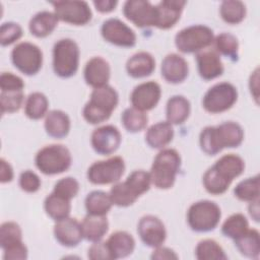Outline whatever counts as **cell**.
<instances>
[{"instance_id": "2e32d148", "label": "cell", "mask_w": 260, "mask_h": 260, "mask_svg": "<svg viewBox=\"0 0 260 260\" xmlns=\"http://www.w3.org/2000/svg\"><path fill=\"white\" fill-rule=\"evenodd\" d=\"M54 237L64 247H76L83 239L81 222L69 216L56 221L54 225Z\"/></svg>"}, {"instance_id": "e0dca14e", "label": "cell", "mask_w": 260, "mask_h": 260, "mask_svg": "<svg viewBox=\"0 0 260 260\" xmlns=\"http://www.w3.org/2000/svg\"><path fill=\"white\" fill-rule=\"evenodd\" d=\"M160 72L162 78L173 84L183 82L189 73L187 61L176 53L168 54L161 61Z\"/></svg>"}, {"instance_id": "1f68e13d", "label": "cell", "mask_w": 260, "mask_h": 260, "mask_svg": "<svg viewBox=\"0 0 260 260\" xmlns=\"http://www.w3.org/2000/svg\"><path fill=\"white\" fill-rule=\"evenodd\" d=\"M84 205L88 214L107 215L113 203L108 193L101 190H94L87 194L84 200Z\"/></svg>"}, {"instance_id": "d6986e66", "label": "cell", "mask_w": 260, "mask_h": 260, "mask_svg": "<svg viewBox=\"0 0 260 260\" xmlns=\"http://www.w3.org/2000/svg\"><path fill=\"white\" fill-rule=\"evenodd\" d=\"M185 4L183 0H162L156 4L155 26L160 29L173 27L180 19Z\"/></svg>"}, {"instance_id": "ac0fdd59", "label": "cell", "mask_w": 260, "mask_h": 260, "mask_svg": "<svg viewBox=\"0 0 260 260\" xmlns=\"http://www.w3.org/2000/svg\"><path fill=\"white\" fill-rule=\"evenodd\" d=\"M198 73L204 80H212L223 73V64L215 50H202L196 54Z\"/></svg>"}, {"instance_id": "816d5d0a", "label": "cell", "mask_w": 260, "mask_h": 260, "mask_svg": "<svg viewBox=\"0 0 260 260\" xmlns=\"http://www.w3.org/2000/svg\"><path fill=\"white\" fill-rule=\"evenodd\" d=\"M151 259H156V260H162V259H178L179 256L175 253L174 250L168 248V247H162L158 246L154 248L151 256Z\"/></svg>"}, {"instance_id": "7c38bea8", "label": "cell", "mask_w": 260, "mask_h": 260, "mask_svg": "<svg viewBox=\"0 0 260 260\" xmlns=\"http://www.w3.org/2000/svg\"><path fill=\"white\" fill-rule=\"evenodd\" d=\"M124 16L138 27L155 26L156 7L145 0H128L123 6Z\"/></svg>"}, {"instance_id": "b9f144b4", "label": "cell", "mask_w": 260, "mask_h": 260, "mask_svg": "<svg viewBox=\"0 0 260 260\" xmlns=\"http://www.w3.org/2000/svg\"><path fill=\"white\" fill-rule=\"evenodd\" d=\"M124 182L137 197L147 192L151 185L149 173L143 170L133 171Z\"/></svg>"}, {"instance_id": "83f0119b", "label": "cell", "mask_w": 260, "mask_h": 260, "mask_svg": "<svg viewBox=\"0 0 260 260\" xmlns=\"http://www.w3.org/2000/svg\"><path fill=\"white\" fill-rule=\"evenodd\" d=\"M191 112L190 102L183 95H173L169 99L166 108L167 121L172 125L183 124Z\"/></svg>"}, {"instance_id": "ba28073f", "label": "cell", "mask_w": 260, "mask_h": 260, "mask_svg": "<svg viewBox=\"0 0 260 260\" xmlns=\"http://www.w3.org/2000/svg\"><path fill=\"white\" fill-rule=\"evenodd\" d=\"M11 61L15 68L25 75L37 74L43 65L42 50L29 42L17 44L11 51Z\"/></svg>"}, {"instance_id": "836d02e7", "label": "cell", "mask_w": 260, "mask_h": 260, "mask_svg": "<svg viewBox=\"0 0 260 260\" xmlns=\"http://www.w3.org/2000/svg\"><path fill=\"white\" fill-rule=\"evenodd\" d=\"M222 20L229 24H238L246 16V5L239 0L222 1L219 7Z\"/></svg>"}, {"instance_id": "8992f818", "label": "cell", "mask_w": 260, "mask_h": 260, "mask_svg": "<svg viewBox=\"0 0 260 260\" xmlns=\"http://www.w3.org/2000/svg\"><path fill=\"white\" fill-rule=\"evenodd\" d=\"M214 41L213 30L203 24H194L181 29L175 37L177 49L185 54L198 53Z\"/></svg>"}, {"instance_id": "8d00e7d4", "label": "cell", "mask_w": 260, "mask_h": 260, "mask_svg": "<svg viewBox=\"0 0 260 260\" xmlns=\"http://www.w3.org/2000/svg\"><path fill=\"white\" fill-rule=\"evenodd\" d=\"M195 257L198 260H225V255L221 246L211 239L200 241L195 248Z\"/></svg>"}, {"instance_id": "4fadbf2b", "label": "cell", "mask_w": 260, "mask_h": 260, "mask_svg": "<svg viewBox=\"0 0 260 260\" xmlns=\"http://www.w3.org/2000/svg\"><path fill=\"white\" fill-rule=\"evenodd\" d=\"M121 140L119 129L113 125H104L94 129L90 137L92 148L102 155L114 153L119 148Z\"/></svg>"}, {"instance_id": "f35d334b", "label": "cell", "mask_w": 260, "mask_h": 260, "mask_svg": "<svg viewBox=\"0 0 260 260\" xmlns=\"http://www.w3.org/2000/svg\"><path fill=\"white\" fill-rule=\"evenodd\" d=\"M235 197L241 201L251 202L259 199L260 187H259V176L256 175L251 178H247L241 181L234 189Z\"/></svg>"}, {"instance_id": "603a6c76", "label": "cell", "mask_w": 260, "mask_h": 260, "mask_svg": "<svg viewBox=\"0 0 260 260\" xmlns=\"http://www.w3.org/2000/svg\"><path fill=\"white\" fill-rule=\"evenodd\" d=\"M70 125L68 115L61 110H52L48 112L44 124L47 134L56 139L66 137L70 131Z\"/></svg>"}, {"instance_id": "4316f807", "label": "cell", "mask_w": 260, "mask_h": 260, "mask_svg": "<svg viewBox=\"0 0 260 260\" xmlns=\"http://www.w3.org/2000/svg\"><path fill=\"white\" fill-rule=\"evenodd\" d=\"M174 138V129L168 121L151 125L145 133V141L151 148H164Z\"/></svg>"}, {"instance_id": "8fae6325", "label": "cell", "mask_w": 260, "mask_h": 260, "mask_svg": "<svg viewBox=\"0 0 260 260\" xmlns=\"http://www.w3.org/2000/svg\"><path fill=\"white\" fill-rule=\"evenodd\" d=\"M101 34L105 41L115 46L130 48L136 44L135 32L118 18L105 20L101 27Z\"/></svg>"}, {"instance_id": "5b68a950", "label": "cell", "mask_w": 260, "mask_h": 260, "mask_svg": "<svg viewBox=\"0 0 260 260\" xmlns=\"http://www.w3.org/2000/svg\"><path fill=\"white\" fill-rule=\"evenodd\" d=\"M221 217L219 206L210 200H200L193 203L187 211V221L191 230L206 233L214 230Z\"/></svg>"}, {"instance_id": "7dc6e473", "label": "cell", "mask_w": 260, "mask_h": 260, "mask_svg": "<svg viewBox=\"0 0 260 260\" xmlns=\"http://www.w3.org/2000/svg\"><path fill=\"white\" fill-rule=\"evenodd\" d=\"M18 184L22 191L26 193H35L41 188L42 182L40 177L35 172L26 170L20 174Z\"/></svg>"}, {"instance_id": "484cf974", "label": "cell", "mask_w": 260, "mask_h": 260, "mask_svg": "<svg viewBox=\"0 0 260 260\" xmlns=\"http://www.w3.org/2000/svg\"><path fill=\"white\" fill-rule=\"evenodd\" d=\"M83 238L89 242H99L108 233L109 221L106 215L88 214L81 221Z\"/></svg>"}, {"instance_id": "f1b7e54d", "label": "cell", "mask_w": 260, "mask_h": 260, "mask_svg": "<svg viewBox=\"0 0 260 260\" xmlns=\"http://www.w3.org/2000/svg\"><path fill=\"white\" fill-rule=\"evenodd\" d=\"M222 177L233 182V180L244 172L245 162L243 158L237 154L229 153L222 155L212 166Z\"/></svg>"}, {"instance_id": "277c9868", "label": "cell", "mask_w": 260, "mask_h": 260, "mask_svg": "<svg viewBox=\"0 0 260 260\" xmlns=\"http://www.w3.org/2000/svg\"><path fill=\"white\" fill-rule=\"evenodd\" d=\"M80 51L75 41L61 39L53 48V70L62 78L73 76L79 65Z\"/></svg>"}, {"instance_id": "5bb4252c", "label": "cell", "mask_w": 260, "mask_h": 260, "mask_svg": "<svg viewBox=\"0 0 260 260\" xmlns=\"http://www.w3.org/2000/svg\"><path fill=\"white\" fill-rule=\"evenodd\" d=\"M137 233L141 241L151 248L161 246L167 238L164 222L151 214L144 215L140 218L137 224Z\"/></svg>"}, {"instance_id": "74e56055", "label": "cell", "mask_w": 260, "mask_h": 260, "mask_svg": "<svg viewBox=\"0 0 260 260\" xmlns=\"http://www.w3.org/2000/svg\"><path fill=\"white\" fill-rule=\"evenodd\" d=\"M215 51L232 61H237L239 57V42L238 39L230 32H221L214 38Z\"/></svg>"}, {"instance_id": "681fc988", "label": "cell", "mask_w": 260, "mask_h": 260, "mask_svg": "<svg viewBox=\"0 0 260 260\" xmlns=\"http://www.w3.org/2000/svg\"><path fill=\"white\" fill-rule=\"evenodd\" d=\"M87 257L91 260H112V255L108 248L107 242H94L87 252Z\"/></svg>"}, {"instance_id": "9f6ffc18", "label": "cell", "mask_w": 260, "mask_h": 260, "mask_svg": "<svg viewBox=\"0 0 260 260\" xmlns=\"http://www.w3.org/2000/svg\"><path fill=\"white\" fill-rule=\"evenodd\" d=\"M249 214L250 216L255 220V221H259V199L254 200L249 202Z\"/></svg>"}, {"instance_id": "44dd1931", "label": "cell", "mask_w": 260, "mask_h": 260, "mask_svg": "<svg viewBox=\"0 0 260 260\" xmlns=\"http://www.w3.org/2000/svg\"><path fill=\"white\" fill-rule=\"evenodd\" d=\"M215 136L219 148H233L241 145L244 139V130L240 124L228 121L214 126Z\"/></svg>"}, {"instance_id": "52a82bcc", "label": "cell", "mask_w": 260, "mask_h": 260, "mask_svg": "<svg viewBox=\"0 0 260 260\" xmlns=\"http://www.w3.org/2000/svg\"><path fill=\"white\" fill-rule=\"evenodd\" d=\"M238 100V91L230 82H218L204 94L202 106L210 114H219L230 110Z\"/></svg>"}, {"instance_id": "f5cc1de1", "label": "cell", "mask_w": 260, "mask_h": 260, "mask_svg": "<svg viewBox=\"0 0 260 260\" xmlns=\"http://www.w3.org/2000/svg\"><path fill=\"white\" fill-rule=\"evenodd\" d=\"M13 169L4 158L0 159V181L1 183H9L13 180Z\"/></svg>"}, {"instance_id": "3957f363", "label": "cell", "mask_w": 260, "mask_h": 260, "mask_svg": "<svg viewBox=\"0 0 260 260\" xmlns=\"http://www.w3.org/2000/svg\"><path fill=\"white\" fill-rule=\"evenodd\" d=\"M72 162L69 149L62 144H50L41 148L35 157L36 167L45 175H58L67 171Z\"/></svg>"}, {"instance_id": "ee69618b", "label": "cell", "mask_w": 260, "mask_h": 260, "mask_svg": "<svg viewBox=\"0 0 260 260\" xmlns=\"http://www.w3.org/2000/svg\"><path fill=\"white\" fill-rule=\"evenodd\" d=\"M24 101V94L21 91H1L0 106L1 113H15L17 112Z\"/></svg>"}, {"instance_id": "f907efd6", "label": "cell", "mask_w": 260, "mask_h": 260, "mask_svg": "<svg viewBox=\"0 0 260 260\" xmlns=\"http://www.w3.org/2000/svg\"><path fill=\"white\" fill-rule=\"evenodd\" d=\"M27 258V248L23 242L3 250L4 260H24Z\"/></svg>"}, {"instance_id": "4dcf8cb0", "label": "cell", "mask_w": 260, "mask_h": 260, "mask_svg": "<svg viewBox=\"0 0 260 260\" xmlns=\"http://www.w3.org/2000/svg\"><path fill=\"white\" fill-rule=\"evenodd\" d=\"M235 246L239 252L248 258H258L260 254L259 232L255 229H248L242 236L235 239Z\"/></svg>"}, {"instance_id": "cb8c5ba5", "label": "cell", "mask_w": 260, "mask_h": 260, "mask_svg": "<svg viewBox=\"0 0 260 260\" xmlns=\"http://www.w3.org/2000/svg\"><path fill=\"white\" fill-rule=\"evenodd\" d=\"M106 242L113 259L125 258L131 255L135 248L134 238L124 231L113 233Z\"/></svg>"}, {"instance_id": "f6af8a7d", "label": "cell", "mask_w": 260, "mask_h": 260, "mask_svg": "<svg viewBox=\"0 0 260 260\" xmlns=\"http://www.w3.org/2000/svg\"><path fill=\"white\" fill-rule=\"evenodd\" d=\"M22 37V27L13 21H7L0 27V44L5 47L13 44Z\"/></svg>"}, {"instance_id": "d4e9b609", "label": "cell", "mask_w": 260, "mask_h": 260, "mask_svg": "<svg viewBox=\"0 0 260 260\" xmlns=\"http://www.w3.org/2000/svg\"><path fill=\"white\" fill-rule=\"evenodd\" d=\"M58 21L59 19L55 12L43 10L30 18L28 29L36 38H46L54 31L58 25Z\"/></svg>"}, {"instance_id": "30bf717a", "label": "cell", "mask_w": 260, "mask_h": 260, "mask_svg": "<svg viewBox=\"0 0 260 260\" xmlns=\"http://www.w3.org/2000/svg\"><path fill=\"white\" fill-rule=\"evenodd\" d=\"M59 20L73 24L84 25L90 21L92 13L87 2L79 0H65L51 3Z\"/></svg>"}, {"instance_id": "d590c367", "label": "cell", "mask_w": 260, "mask_h": 260, "mask_svg": "<svg viewBox=\"0 0 260 260\" xmlns=\"http://www.w3.org/2000/svg\"><path fill=\"white\" fill-rule=\"evenodd\" d=\"M121 121L124 128L132 133L143 130L148 122V117L145 112H142L134 107L124 110L121 116Z\"/></svg>"}, {"instance_id": "9a60e30c", "label": "cell", "mask_w": 260, "mask_h": 260, "mask_svg": "<svg viewBox=\"0 0 260 260\" xmlns=\"http://www.w3.org/2000/svg\"><path fill=\"white\" fill-rule=\"evenodd\" d=\"M160 95V85L155 81H146L134 87L130 95V101L134 108L146 112L152 110L158 104Z\"/></svg>"}, {"instance_id": "9c48e42d", "label": "cell", "mask_w": 260, "mask_h": 260, "mask_svg": "<svg viewBox=\"0 0 260 260\" xmlns=\"http://www.w3.org/2000/svg\"><path fill=\"white\" fill-rule=\"evenodd\" d=\"M125 171L121 156H112L105 160L94 161L87 170V180L94 185H107L119 182Z\"/></svg>"}, {"instance_id": "db71d44e", "label": "cell", "mask_w": 260, "mask_h": 260, "mask_svg": "<svg viewBox=\"0 0 260 260\" xmlns=\"http://www.w3.org/2000/svg\"><path fill=\"white\" fill-rule=\"evenodd\" d=\"M249 88L250 92L255 99V102L258 104L259 99V68H256L251 74L249 79Z\"/></svg>"}, {"instance_id": "7bdbcfd3", "label": "cell", "mask_w": 260, "mask_h": 260, "mask_svg": "<svg viewBox=\"0 0 260 260\" xmlns=\"http://www.w3.org/2000/svg\"><path fill=\"white\" fill-rule=\"evenodd\" d=\"M22 242V232L18 223L5 221L0 226V246L2 250Z\"/></svg>"}, {"instance_id": "7a4b0ae2", "label": "cell", "mask_w": 260, "mask_h": 260, "mask_svg": "<svg viewBox=\"0 0 260 260\" xmlns=\"http://www.w3.org/2000/svg\"><path fill=\"white\" fill-rule=\"evenodd\" d=\"M181 166V156L176 149L164 148L154 157L149 172L151 184L167 190L174 186Z\"/></svg>"}, {"instance_id": "60d3db41", "label": "cell", "mask_w": 260, "mask_h": 260, "mask_svg": "<svg viewBox=\"0 0 260 260\" xmlns=\"http://www.w3.org/2000/svg\"><path fill=\"white\" fill-rule=\"evenodd\" d=\"M110 198L112 203L119 207H127L132 205L138 197L129 189L125 182H117L110 190Z\"/></svg>"}, {"instance_id": "bcb514c9", "label": "cell", "mask_w": 260, "mask_h": 260, "mask_svg": "<svg viewBox=\"0 0 260 260\" xmlns=\"http://www.w3.org/2000/svg\"><path fill=\"white\" fill-rule=\"evenodd\" d=\"M78 191H79V183L77 182L76 179L72 177H66V178L60 179L59 181H57L53 189L54 193L69 200L74 198L77 195Z\"/></svg>"}, {"instance_id": "7402d4cb", "label": "cell", "mask_w": 260, "mask_h": 260, "mask_svg": "<svg viewBox=\"0 0 260 260\" xmlns=\"http://www.w3.org/2000/svg\"><path fill=\"white\" fill-rule=\"evenodd\" d=\"M155 69V60L148 52H138L126 62V71L133 78L149 76Z\"/></svg>"}, {"instance_id": "f546056e", "label": "cell", "mask_w": 260, "mask_h": 260, "mask_svg": "<svg viewBox=\"0 0 260 260\" xmlns=\"http://www.w3.org/2000/svg\"><path fill=\"white\" fill-rule=\"evenodd\" d=\"M44 209L55 221L64 219L69 216L71 211L70 200L52 192L44 201Z\"/></svg>"}, {"instance_id": "ffe728a7", "label": "cell", "mask_w": 260, "mask_h": 260, "mask_svg": "<svg viewBox=\"0 0 260 260\" xmlns=\"http://www.w3.org/2000/svg\"><path fill=\"white\" fill-rule=\"evenodd\" d=\"M85 82L93 88L101 87L108 84L111 76V68L104 58L92 57L89 59L83 70Z\"/></svg>"}, {"instance_id": "e575fe53", "label": "cell", "mask_w": 260, "mask_h": 260, "mask_svg": "<svg viewBox=\"0 0 260 260\" xmlns=\"http://www.w3.org/2000/svg\"><path fill=\"white\" fill-rule=\"evenodd\" d=\"M205 190L211 195L223 194L230 187L231 181L222 177L213 167H210L202 177Z\"/></svg>"}, {"instance_id": "c3c4849f", "label": "cell", "mask_w": 260, "mask_h": 260, "mask_svg": "<svg viewBox=\"0 0 260 260\" xmlns=\"http://www.w3.org/2000/svg\"><path fill=\"white\" fill-rule=\"evenodd\" d=\"M23 87L24 82L19 76L11 72H3L0 75L1 91H21Z\"/></svg>"}, {"instance_id": "11a10c76", "label": "cell", "mask_w": 260, "mask_h": 260, "mask_svg": "<svg viewBox=\"0 0 260 260\" xmlns=\"http://www.w3.org/2000/svg\"><path fill=\"white\" fill-rule=\"evenodd\" d=\"M118 2L116 0H100V1H93V5L95 9L102 13H108L115 9Z\"/></svg>"}, {"instance_id": "6da1fadb", "label": "cell", "mask_w": 260, "mask_h": 260, "mask_svg": "<svg viewBox=\"0 0 260 260\" xmlns=\"http://www.w3.org/2000/svg\"><path fill=\"white\" fill-rule=\"evenodd\" d=\"M119 102L118 92L110 85L93 88L89 101L82 110L84 120L89 124H100L107 121Z\"/></svg>"}, {"instance_id": "d6a6232c", "label": "cell", "mask_w": 260, "mask_h": 260, "mask_svg": "<svg viewBox=\"0 0 260 260\" xmlns=\"http://www.w3.org/2000/svg\"><path fill=\"white\" fill-rule=\"evenodd\" d=\"M49 101L47 96L40 92L35 91L26 98L24 102V114L31 120H39L48 114Z\"/></svg>"}, {"instance_id": "ab89813d", "label": "cell", "mask_w": 260, "mask_h": 260, "mask_svg": "<svg viewBox=\"0 0 260 260\" xmlns=\"http://www.w3.org/2000/svg\"><path fill=\"white\" fill-rule=\"evenodd\" d=\"M249 229L246 216L242 213H234L229 216L221 225L222 234L230 239H237Z\"/></svg>"}]
</instances>
